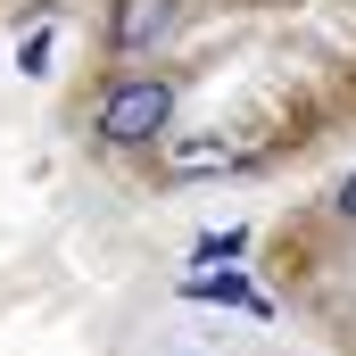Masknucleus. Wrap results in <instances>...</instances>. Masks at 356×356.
Returning <instances> with one entry per match:
<instances>
[{"instance_id":"obj_1","label":"nucleus","mask_w":356,"mask_h":356,"mask_svg":"<svg viewBox=\"0 0 356 356\" xmlns=\"http://www.w3.org/2000/svg\"><path fill=\"white\" fill-rule=\"evenodd\" d=\"M166 124H175V83L166 75L108 83V99H99V141L108 149H149V141H166Z\"/></svg>"},{"instance_id":"obj_2","label":"nucleus","mask_w":356,"mask_h":356,"mask_svg":"<svg viewBox=\"0 0 356 356\" xmlns=\"http://www.w3.org/2000/svg\"><path fill=\"white\" fill-rule=\"evenodd\" d=\"M175 8H182V0H108V42H116L124 58L158 50V42L175 33Z\"/></svg>"},{"instance_id":"obj_3","label":"nucleus","mask_w":356,"mask_h":356,"mask_svg":"<svg viewBox=\"0 0 356 356\" xmlns=\"http://www.w3.org/2000/svg\"><path fill=\"white\" fill-rule=\"evenodd\" d=\"M232 166V141H166V175H224Z\"/></svg>"},{"instance_id":"obj_4","label":"nucleus","mask_w":356,"mask_h":356,"mask_svg":"<svg viewBox=\"0 0 356 356\" xmlns=\"http://www.w3.org/2000/svg\"><path fill=\"white\" fill-rule=\"evenodd\" d=\"M241 249H249V232H207L199 241V257H241Z\"/></svg>"},{"instance_id":"obj_5","label":"nucleus","mask_w":356,"mask_h":356,"mask_svg":"<svg viewBox=\"0 0 356 356\" xmlns=\"http://www.w3.org/2000/svg\"><path fill=\"white\" fill-rule=\"evenodd\" d=\"M332 207H340V216H348V224H356V175L340 182V191H332Z\"/></svg>"}]
</instances>
